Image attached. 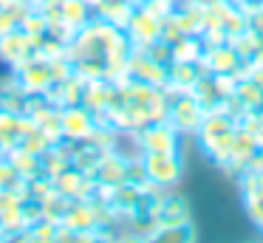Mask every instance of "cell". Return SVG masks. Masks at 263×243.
Instances as JSON below:
<instances>
[{
  "label": "cell",
  "instance_id": "31",
  "mask_svg": "<svg viewBox=\"0 0 263 243\" xmlns=\"http://www.w3.org/2000/svg\"><path fill=\"white\" fill-rule=\"evenodd\" d=\"M144 6H147V9H153V11H159L161 17L164 14H170L173 9H176L178 3H181V0H142Z\"/></svg>",
  "mask_w": 263,
  "mask_h": 243
},
{
  "label": "cell",
  "instance_id": "20",
  "mask_svg": "<svg viewBox=\"0 0 263 243\" xmlns=\"http://www.w3.org/2000/svg\"><path fill=\"white\" fill-rule=\"evenodd\" d=\"M204 37L201 34H184L173 43V62H201L204 60Z\"/></svg>",
  "mask_w": 263,
  "mask_h": 243
},
{
  "label": "cell",
  "instance_id": "8",
  "mask_svg": "<svg viewBox=\"0 0 263 243\" xmlns=\"http://www.w3.org/2000/svg\"><path fill=\"white\" fill-rule=\"evenodd\" d=\"M12 79H17L29 94H46L48 88L54 85V71H51V60L46 57H31L26 60L23 65H17L12 71Z\"/></svg>",
  "mask_w": 263,
  "mask_h": 243
},
{
  "label": "cell",
  "instance_id": "11",
  "mask_svg": "<svg viewBox=\"0 0 263 243\" xmlns=\"http://www.w3.org/2000/svg\"><path fill=\"white\" fill-rule=\"evenodd\" d=\"M127 156H130V153H122L119 147H116V150H108L91 173L93 184H97L99 190H114V186L125 184L127 181Z\"/></svg>",
  "mask_w": 263,
  "mask_h": 243
},
{
  "label": "cell",
  "instance_id": "14",
  "mask_svg": "<svg viewBox=\"0 0 263 243\" xmlns=\"http://www.w3.org/2000/svg\"><path fill=\"white\" fill-rule=\"evenodd\" d=\"M37 124L31 122L26 113H14V110H6V107H0V144L3 150H14L26 141V136L34 133Z\"/></svg>",
  "mask_w": 263,
  "mask_h": 243
},
{
  "label": "cell",
  "instance_id": "19",
  "mask_svg": "<svg viewBox=\"0 0 263 243\" xmlns=\"http://www.w3.org/2000/svg\"><path fill=\"white\" fill-rule=\"evenodd\" d=\"M204 62H170V90H193L198 77L204 73Z\"/></svg>",
  "mask_w": 263,
  "mask_h": 243
},
{
  "label": "cell",
  "instance_id": "12",
  "mask_svg": "<svg viewBox=\"0 0 263 243\" xmlns=\"http://www.w3.org/2000/svg\"><path fill=\"white\" fill-rule=\"evenodd\" d=\"M99 124V119L88 110L85 105H68L60 107V127H63V136L71 141H82L93 133V127Z\"/></svg>",
  "mask_w": 263,
  "mask_h": 243
},
{
  "label": "cell",
  "instance_id": "5",
  "mask_svg": "<svg viewBox=\"0 0 263 243\" xmlns=\"http://www.w3.org/2000/svg\"><path fill=\"white\" fill-rule=\"evenodd\" d=\"M161 26H164V17L159 11L147 9L144 3H136L130 20L125 26V34L133 43V48H147L150 43H156L161 37Z\"/></svg>",
  "mask_w": 263,
  "mask_h": 243
},
{
  "label": "cell",
  "instance_id": "26",
  "mask_svg": "<svg viewBox=\"0 0 263 243\" xmlns=\"http://www.w3.org/2000/svg\"><path fill=\"white\" fill-rule=\"evenodd\" d=\"M26 240H60V223L57 220H48V218H40L26 229Z\"/></svg>",
  "mask_w": 263,
  "mask_h": 243
},
{
  "label": "cell",
  "instance_id": "13",
  "mask_svg": "<svg viewBox=\"0 0 263 243\" xmlns=\"http://www.w3.org/2000/svg\"><path fill=\"white\" fill-rule=\"evenodd\" d=\"M31 57H34V37L26 34L20 26L0 37V62H6L12 71L17 65H23L26 60H31Z\"/></svg>",
  "mask_w": 263,
  "mask_h": 243
},
{
  "label": "cell",
  "instance_id": "34",
  "mask_svg": "<svg viewBox=\"0 0 263 243\" xmlns=\"http://www.w3.org/2000/svg\"><path fill=\"white\" fill-rule=\"evenodd\" d=\"M0 156H6V150H3V144H0Z\"/></svg>",
  "mask_w": 263,
  "mask_h": 243
},
{
  "label": "cell",
  "instance_id": "10",
  "mask_svg": "<svg viewBox=\"0 0 263 243\" xmlns=\"http://www.w3.org/2000/svg\"><path fill=\"white\" fill-rule=\"evenodd\" d=\"M119 102V85L114 79H85V90H82V105L93 113L97 119H102L110 107Z\"/></svg>",
  "mask_w": 263,
  "mask_h": 243
},
{
  "label": "cell",
  "instance_id": "21",
  "mask_svg": "<svg viewBox=\"0 0 263 243\" xmlns=\"http://www.w3.org/2000/svg\"><path fill=\"white\" fill-rule=\"evenodd\" d=\"M0 107L14 113H26L29 107V90L17 82V79H9V82L0 85Z\"/></svg>",
  "mask_w": 263,
  "mask_h": 243
},
{
  "label": "cell",
  "instance_id": "6",
  "mask_svg": "<svg viewBox=\"0 0 263 243\" xmlns=\"http://www.w3.org/2000/svg\"><path fill=\"white\" fill-rule=\"evenodd\" d=\"M204 68L210 73H221V77H240L246 68V60L240 51L235 48L232 40H221V43H206L204 48Z\"/></svg>",
  "mask_w": 263,
  "mask_h": 243
},
{
  "label": "cell",
  "instance_id": "3",
  "mask_svg": "<svg viewBox=\"0 0 263 243\" xmlns=\"http://www.w3.org/2000/svg\"><path fill=\"white\" fill-rule=\"evenodd\" d=\"M170 90V88H167ZM206 110L201 107V102L195 99L190 90H170V110H167V122L178 130L181 136H195V130L201 127Z\"/></svg>",
  "mask_w": 263,
  "mask_h": 243
},
{
  "label": "cell",
  "instance_id": "33",
  "mask_svg": "<svg viewBox=\"0 0 263 243\" xmlns=\"http://www.w3.org/2000/svg\"><path fill=\"white\" fill-rule=\"evenodd\" d=\"M17 0H0V9H9V6H14Z\"/></svg>",
  "mask_w": 263,
  "mask_h": 243
},
{
  "label": "cell",
  "instance_id": "29",
  "mask_svg": "<svg viewBox=\"0 0 263 243\" xmlns=\"http://www.w3.org/2000/svg\"><path fill=\"white\" fill-rule=\"evenodd\" d=\"M144 51H147L156 62H161V65H170V62H173V43H170V40H164V37H159L156 43H150Z\"/></svg>",
  "mask_w": 263,
  "mask_h": 243
},
{
  "label": "cell",
  "instance_id": "27",
  "mask_svg": "<svg viewBox=\"0 0 263 243\" xmlns=\"http://www.w3.org/2000/svg\"><path fill=\"white\" fill-rule=\"evenodd\" d=\"M20 28H23L26 34H31V37H37V34L48 31L46 11H43V9H37V6H31V9L26 11L23 17H20Z\"/></svg>",
  "mask_w": 263,
  "mask_h": 243
},
{
  "label": "cell",
  "instance_id": "2",
  "mask_svg": "<svg viewBox=\"0 0 263 243\" xmlns=\"http://www.w3.org/2000/svg\"><path fill=\"white\" fill-rule=\"evenodd\" d=\"M142 164L147 173V184L159 186V190H173L184 175V156L181 150L173 153H142Z\"/></svg>",
  "mask_w": 263,
  "mask_h": 243
},
{
  "label": "cell",
  "instance_id": "25",
  "mask_svg": "<svg viewBox=\"0 0 263 243\" xmlns=\"http://www.w3.org/2000/svg\"><path fill=\"white\" fill-rule=\"evenodd\" d=\"M34 54L46 57V60H54V57L68 54V43H63L60 37H54L51 31H43L34 37Z\"/></svg>",
  "mask_w": 263,
  "mask_h": 243
},
{
  "label": "cell",
  "instance_id": "7",
  "mask_svg": "<svg viewBox=\"0 0 263 243\" xmlns=\"http://www.w3.org/2000/svg\"><path fill=\"white\" fill-rule=\"evenodd\" d=\"M232 82H235V77H221V73L204 71L190 94L201 102L204 110H215V107H227L229 94H232Z\"/></svg>",
  "mask_w": 263,
  "mask_h": 243
},
{
  "label": "cell",
  "instance_id": "22",
  "mask_svg": "<svg viewBox=\"0 0 263 243\" xmlns=\"http://www.w3.org/2000/svg\"><path fill=\"white\" fill-rule=\"evenodd\" d=\"M6 158L17 167V173L23 175V178H29V175L37 173V170H43V158L37 156V153L26 150V147H14V150H9Z\"/></svg>",
  "mask_w": 263,
  "mask_h": 243
},
{
  "label": "cell",
  "instance_id": "24",
  "mask_svg": "<svg viewBox=\"0 0 263 243\" xmlns=\"http://www.w3.org/2000/svg\"><path fill=\"white\" fill-rule=\"evenodd\" d=\"M0 192H26V178L6 156H0Z\"/></svg>",
  "mask_w": 263,
  "mask_h": 243
},
{
  "label": "cell",
  "instance_id": "4",
  "mask_svg": "<svg viewBox=\"0 0 263 243\" xmlns=\"http://www.w3.org/2000/svg\"><path fill=\"white\" fill-rule=\"evenodd\" d=\"M181 139L184 136L167 119H161V122H150L147 127L139 130L133 136V144H136L139 153H173L181 150Z\"/></svg>",
  "mask_w": 263,
  "mask_h": 243
},
{
  "label": "cell",
  "instance_id": "18",
  "mask_svg": "<svg viewBox=\"0 0 263 243\" xmlns=\"http://www.w3.org/2000/svg\"><path fill=\"white\" fill-rule=\"evenodd\" d=\"M91 3H93V17L110 23V26H119V28L127 26L133 9H136L133 0H91Z\"/></svg>",
  "mask_w": 263,
  "mask_h": 243
},
{
  "label": "cell",
  "instance_id": "1",
  "mask_svg": "<svg viewBox=\"0 0 263 243\" xmlns=\"http://www.w3.org/2000/svg\"><path fill=\"white\" fill-rule=\"evenodd\" d=\"M235 130H238V116L229 107H215L206 110L201 127L195 130L201 153L210 158L215 167H227L232 161V144H235Z\"/></svg>",
  "mask_w": 263,
  "mask_h": 243
},
{
  "label": "cell",
  "instance_id": "15",
  "mask_svg": "<svg viewBox=\"0 0 263 243\" xmlns=\"http://www.w3.org/2000/svg\"><path fill=\"white\" fill-rule=\"evenodd\" d=\"M51 184L57 192H63L65 198H91L93 190H97V184H93V178L88 173H82L80 167H74V164H68L65 170H60L57 175H51Z\"/></svg>",
  "mask_w": 263,
  "mask_h": 243
},
{
  "label": "cell",
  "instance_id": "30",
  "mask_svg": "<svg viewBox=\"0 0 263 243\" xmlns=\"http://www.w3.org/2000/svg\"><path fill=\"white\" fill-rule=\"evenodd\" d=\"M243 192H260L263 195V167L260 170H246L240 175V195Z\"/></svg>",
  "mask_w": 263,
  "mask_h": 243
},
{
  "label": "cell",
  "instance_id": "28",
  "mask_svg": "<svg viewBox=\"0 0 263 243\" xmlns=\"http://www.w3.org/2000/svg\"><path fill=\"white\" fill-rule=\"evenodd\" d=\"M243 209L249 215V220L257 226V232L263 235V195L260 192H243Z\"/></svg>",
  "mask_w": 263,
  "mask_h": 243
},
{
  "label": "cell",
  "instance_id": "9",
  "mask_svg": "<svg viewBox=\"0 0 263 243\" xmlns=\"http://www.w3.org/2000/svg\"><path fill=\"white\" fill-rule=\"evenodd\" d=\"M127 77L139 79V82L156 85V88H167L170 82V65H161L144 48H133L130 60H127Z\"/></svg>",
  "mask_w": 263,
  "mask_h": 243
},
{
  "label": "cell",
  "instance_id": "17",
  "mask_svg": "<svg viewBox=\"0 0 263 243\" xmlns=\"http://www.w3.org/2000/svg\"><path fill=\"white\" fill-rule=\"evenodd\" d=\"M82 90H85V77H80V73L74 71L65 79L54 82L51 88L46 90V96L57 107H68V105H82Z\"/></svg>",
  "mask_w": 263,
  "mask_h": 243
},
{
  "label": "cell",
  "instance_id": "23",
  "mask_svg": "<svg viewBox=\"0 0 263 243\" xmlns=\"http://www.w3.org/2000/svg\"><path fill=\"white\" fill-rule=\"evenodd\" d=\"M195 223L187 220V223H167V226H156L153 237L150 240H178V243H187V240H195Z\"/></svg>",
  "mask_w": 263,
  "mask_h": 243
},
{
  "label": "cell",
  "instance_id": "16",
  "mask_svg": "<svg viewBox=\"0 0 263 243\" xmlns=\"http://www.w3.org/2000/svg\"><path fill=\"white\" fill-rule=\"evenodd\" d=\"M193 220V209H190V201L178 192L161 190L159 203H156V223L167 226V223H187Z\"/></svg>",
  "mask_w": 263,
  "mask_h": 243
},
{
  "label": "cell",
  "instance_id": "32",
  "mask_svg": "<svg viewBox=\"0 0 263 243\" xmlns=\"http://www.w3.org/2000/svg\"><path fill=\"white\" fill-rule=\"evenodd\" d=\"M184 3H193V6H198V9H210V6L221 3V0H184Z\"/></svg>",
  "mask_w": 263,
  "mask_h": 243
}]
</instances>
